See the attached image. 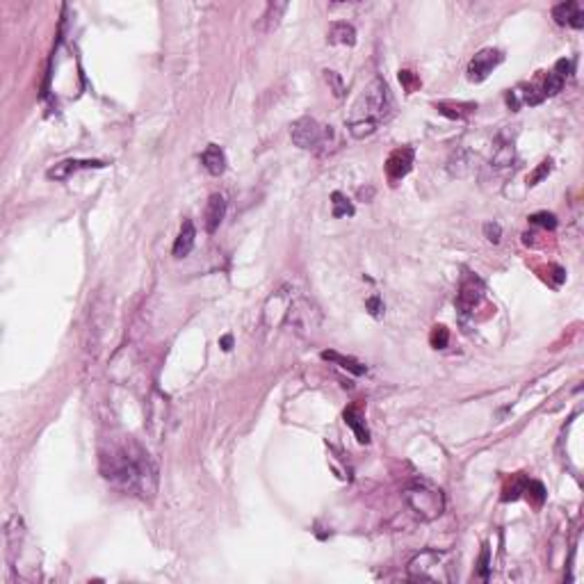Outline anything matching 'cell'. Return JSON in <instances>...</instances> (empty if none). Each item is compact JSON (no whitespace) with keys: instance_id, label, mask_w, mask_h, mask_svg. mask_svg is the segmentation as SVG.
<instances>
[{"instance_id":"obj_1","label":"cell","mask_w":584,"mask_h":584,"mask_svg":"<svg viewBox=\"0 0 584 584\" xmlns=\"http://www.w3.org/2000/svg\"><path fill=\"white\" fill-rule=\"evenodd\" d=\"M101 473L126 493L151 500L158 491V466L148 452L133 438L112 443L101 452Z\"/></svg>"},{"instance_id":"obj_2","label":"cell","mask_w":584,"mask_h":584,"mask_svg":"<svg viewBox=\"0 0 584 584\" xmlns=\"http://www.w3.org/2000/svg\"><path fill=\"white\" fill-rule=\"evenodd\" d=\"M393 115V96L383 78H376L367 84L361 99L354 103V108L347 119V130L354 139H365L376 133V128L391 119Z\"/></svg>"},{"instance_id":"obj_3","label":"cell","mask_w":584,"mask_h":584,"mask_svg":"<svg viewBox=\"0 0 584 584\" xmlns=\"http://www.w3.org/2000/svg\"><path fill=\"white\" fill-rule=\"evenodd\" d=\"M409 578L416 582H452L457 578L452 554L445 550H422L409 561Z\"/></svg>"},{"instance_id":"obj_4","label":"cell","mask_w":584,"mask_h":584,"mask_svg":"<svg viewBox=\"0 0 584 584\" xmlns=\"http://www.w3.org/2000/svg\"><path fill=\"white\" fill-rule=\"evenodd\" d=\"M402 497L413 516L420 521H436L445 509V497L438 488L429 486L427 482H413L402 491Z\"/></svg>"},{"instance_id":"obj_5","label":"cell","mask_w":584,"mask_h":584,"mask_svg":"<svg viewBox=\"0 0 584 584\" xmlns=\"http://www.w3.org/2000/svg\"><path fill=\"white\" fill-rule=\"evenodd\" d=\"M290 137H292V144L299 148L326 153L329 146L334 144V128L317 124L313 117H301L290 126Z\"/></svg>"},{"instance_id":"obj_6","label":"cell","mask_w":584,"mask_h":584,"mask_svg":"<svg viewBox=\"0 0 584 584\" xmlns=\"http://www.w3.org/2000/svg\"><path fill=\"white\" fill-rule=\"evenodd\" d=\"M319 319H322V315H319V308L313 301L306 297H292L286 315V324H290L299 334H306V331H313L319 324Z\"/></svg>"},{"instance_id":"obj_7","label":"cell","mask_w":584,"mask_h":584,"mask_svg":"<svg viewBox=\"0 0 584 584\" xmlns=\"http://www.w3.org/2000/svg\"><path fill=\"white\" fill-rule=\"evenodd\" d=\"M504 53L497 49H484L479 51L473 60L468 64V80L470 82H484L488 75L493 73V69L497 64H502Z\"/></svg>"},{"instance_id":"obj_8","label":"cell","mask_w":584,"mask_h":584,"mask_svg":"<svg viewBox=\"0 0 584 584\" xmlns=\"http://www.w3.org/2000/svg\"><path fill=\"white\" fill-rule=\"evenodd\" d=\"M292 297H295V295H292L288 288L274 292V295H272L269 301L265 304V310H262V326H265V329H277L279 324H284Z\"/></svg>"},{"instance_id":"obj_9","label":"cell","mask_w":584,"mask_h":584,"mask_svg":"<svg viewBox=\"0 0 584 584\" xmlns=\"http://www.w3.org/2000/svg\"><path fill=\"white\" fill-rule=\"evenodd\" d=\"M413 160H416V151L411 146H400L386 160V176L393 185H398L404 176L413 169Z\"/></svg>"},{"instance_id":"obj_10","label":"cell","mask_w":584,"mask_h":584,"mask_svg":"<svg viewBox=\"0 0 584 584\" xmlns=\"http://www.w3.org/2000/svg\"><path fill=\"white\" fill-rule=\"evenodd\" d=\"M571 73H573V60H559L552 67V71H548V75H545V82L541 87L543 96L548 99V96H554V94H559Z\"/></svg>"},{"instance_id":"obj_11","label":"cell","mask_w":584,"mask_h":584,"mask_svg":"<svg viewBox=\"0 0 584 584\" xmlns=\"http://www.w3.org/2000/svg\"><path fill=\"white\" fill-rule=\"evenodd\" d=\"M101 167H106V163H101V160H62V163L51 167L46 172V176L51 181H67V178H71L80 169H101Z\"/></svg>"},{"instance_id":"obj_12","label":"cell","mask_w":584,"mask_h":584,"mask_svg":"<svg viewBox=\"0 0 584 584\" xmlns=\"http://www.w3.org/2000/svg\"><path fill=\"white\" fill-rule=\"evenodd\" d=\"M484 295V288L479 284L477 279H466L464 284H461V290H459V297H457V306L464 315L473 313L475 306L479 304V299Z\"/></svg>"},{"instance_id":"obj_13","label":"cell","mask_w":584,"mask_h":584,"mask_svg":"<svg viewBox=\"0 0 584 584\" xmlns=\"http://www.w3.org/2000/svg\"><path fill=\"white\" fill-rule=\"evenodd\" d=\"M552 18L557 21L559 25H569V27H580L584 25V12H582V5L576 3V0H569V3H559L557 7L552 9Z\"/></svg>"},{"instance_id":"obj_14","label":"cell","mask_w":584,"mask_h":584,"mask_svg":"<svg viewBox=\"0 0 584 584\" xmlns=\"http://www.w3.org/2000/svg\"><path fill=\"white\" fill-rule=\"evenodd\" d=\"M224 215H226V199H224L222 194H210L208 203H205V215H203L205 231H208V233L217 231L222 220H224Z\"/></svg>"},{"instance_id":"obj_15","label":"cell","mask_w":584,"mask_h":584,"mask_svg":"<svg viewBox=\"0 0 584 584\" xmlns=\"http://www.w3.org/2000/svg\"><path fill=\"white\" fill-rule=\"evenodd\" d=\"M286 9H288V3H279V0H274V3H267L265 7V14L260 16V21H258V32L262 34H269V32H274L279 23H281V18H284L286 14Z\"/></svg>"},{"instance_id":"obj_16","label":"cell","mask_w":584,"mask_h":584,"mask_svg":"<svg viewBox=\"0 0 584 584\" xmlns=\"http://www.w3.org/2000/svg\"><path fill=\"white\" fill-rule=\"evenodd\" d=\"M201 163H203V169L210 176H222L226 172V153L217 144L205 146V151L201 153Z\"/></svg>"},{"instance_id":"obj_17","label":"cell","mask_w":584,"mask_h":584,"mask_svg":"<svg viewBox=\"0 0 584 584\" xmlns=\"http://www.w3.org/2000/svg\"><path fill=\"white\" fill-rule=\"evenodd\" d=\"M345 422H347V427H352L356 440L363 443V445L370 443V431H367L365 420H363V413H361L359 407H356V404H352V407L345 409Z\"/></svg>"},{"instance_id":"obj_18","label":"cell","mask_w":584,"mask_h":584,"mask_svg":"<svg viewBox=\"0 0 584 584\" xmlns=\"http://www.w3.org/2000/svg\"><path fill=\"white\" fill-rule=\"evenodd\" d=\"M194 240H196L194 224H192V220H185L183 226H181V233H178V238L174 242V256L176 258H185L187 253L194 249Z\"/></svg>"},{"instance_id":"obj_19","label":"cell","mask_w":584,"mask_h":584,"mask_svg":"<svg viewBox=\"0 0 584 584\" xmlns=\"http://www.w3.org/2000/svg\"><path fill=\"white\" fill-rule=\"evenodd\" d=\"M329 44L331 46H354L356 44V30H354V25L352 23H347V21H336L331 25V30H329Z\"/></svg>"},{"instance_id":"obj_20","label":"cell","mask_w":584,"mask_h":584,"mask_svg":"<svg viewBox=\"0 0 584 584\" xmlns=\"http://www.w3.org/2000/svg\"><path fill=\"white\" fill-rule=\"evenodd\" d=\"M440 115H445L450 119H466L468 115H473L477 110L475 103H455V101H440L434 106Z\"/></svg>"},{"instance_id":"obj_21","label":"cell","mask_w":584,"mask_h":584,"mask_svg":"<svg viewBox=\"0 0 584 584\" xmlns=\"http://www.w3.org/2000/svg\"><path fill=\"white\" fill-rule=\"evenodd\" d=\"M322 356L324 361H331V363H338L343 367V370H347V372H352V374H356V376H363L365 372H367V367L363 365V363H359L356 359H352V356H343V354H338V352H322L319 354Z\"/></svg>"},{"instance_id":"obj_22","label":"cell","mask_w":584,"mask_h":584,"mask_svg":"<svg viewBox=\"0 0 584 584\" xmlns=\"http://www.w3.org/2000/svg\"><path fill=\"white\" fill-rule=\"evenodd\" d=\"M354 203L347 199V196L343 192H334L331 194V215L336 220H341V217H354Z\"/></svg>"},{"instance_id":"obj_23","label":"cell","mask_w":584,"mask_h":584,"mask_svg":"<svg viewBox=\"0 0 584 584\" xmlns=\"http://www.w3.org/2000/svg\"><path fill=\"white\" fill-rule=\"evenodd\" d=\"M521 493L527 495V500H532L534 504H541L545 500V488L541 482H534V479H525L523 477V488Z\"/></svg>"},{"instance_id":"obj_24","label":"cell","mask_w":584,"mask_h":584,"mask_svg":"<svg viewBox=\"0 0 584 584\" xmlns=\"http://www.w3.org/2000/svg\"><path fill=\"white\" fill-rule=\"evenodd\" d=\"M324 80H326V84H329V89L334 91L336 99H343V96H345V82H343V78H341V73L326 69V71H324Z\"/></svg>"},{"instance_id":"obj_25","label":"cell","mask_w":584,"mask_h":584,"mask_svg":"<svg viewBox=\"0 0 584 584\" xmlns=\"http://www.w3.org/2000/svg\"><path fill=\"white\" fill-rule=\"evenodd\" d=\"M400 82H402V87H404V91H407V94H413V91L420 87V78L413 71H409V69H402L400 71Z\"/></svg>"},{"instance_id":"obj_26","label":"cell","mask_w":584,"mask_h":584,"mask_svg":"<svg viewBox=\"0 0 584 584\" xmlns=\"http://www.w3.org/2000/svg\"><path fill=\"white\" fill-rule=\"evenodd\" d=\"M429 341H431V347H436V350H445L450 343V331L445 326H434Z\"/></svg>"},{"instance_id":"obj_27","label":"cell","mask_w":584,"mask_h":584,"mask_svg":"<svg viewBox=\"0 0 584 584\" xmlns=\"http://www.w3.org/2000/svg\"><path fill=\"white\" fill-rule=\"evenodd\" d=\"M550 172H552V160H543V163L536 167V172L530 178H527V185H539Z\"/></svg>"},{"instance_id":"obj_28","label":"cell","mask_w":584,"mask_h":584,"mask_svg":"<svg viewBox=\"0 0 584 584\" xmlns=\"http://www.w3.org/2000/svg\"><path fill=\"white\" fill-rule=\"evenodd\" d=\"M530 224H534V226H543V229H554V226H557V217H554L552 212H536V215H532L530 217Z\"/></svg>"},{"instance_id":"obj_29","label":"cell","mask_w":584,"mask_h":584,"mask_svg":"<svg viewBox=\"0 0 584 584\" xmlns=\"http://www.w3.org/2000/svg\"><path fill=\"white\" fill-rule=\"evenodd\" d=\"M484 235H486V240L488 242H493L497 244L502 238V229H500V224H495V222H486L484 224Z\"/></svg>"},{"instance_id":"obj_30","label":"cell","mask_w":584,"mask_h":584,"mask_svg":"<svg viewBox=\"0 0 584 584\" xmlns=\"http://www.w3.org/2000/svg\"><path fill=\"white\" fill-rule=\"evenodd\" d=\"M365 308L370 310V315H374V317H381L383 315V301L379 299V297H370L365 301Z\"/></svg>"},{"instance_id":"obj_31","label":"cell","mask_w":584,"mask_h":584,"mask_svg":"<svg viewBox=\"0 0 584 584\" xmlns=\"http://www.w3.org/2000/svg\"><path fill=\"white\" fill-rule=\"evenodd\" d=\"M479 576H482V578L488 576V545H484L482 557H479Z\"/></svg>"},{"instance_id":"obj_32","label":"cell","mask_w":584,"mask_h":584,"mask_svg":"<svg viewBox=\"0 0 584 584\" xmlns=\"http://www.w3.org/2000/svg\"><path fill=\"white\" fill-rule=\"evenodd\" d=\"M222 345H224V350L229 352L231 345H233V338H231V336H224V338H222Z\"/></svg>"}]
</instances>
